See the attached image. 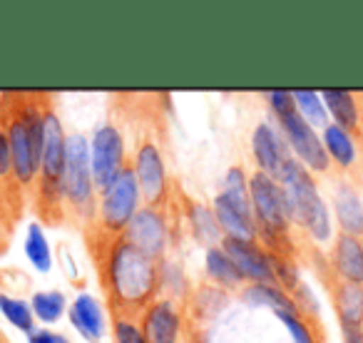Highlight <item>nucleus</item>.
Here are the masks:
<instances>
[{
	"label": "nucleus",
	"mask_w": 363,
	"mask_h": 343,
	"mask_svg": "<svg viewBox=\"0 0 363 343\" xmlns=\"http://www.w3.org/2000/svg\"><path fill=\"white\" fill-rule=\"evenodd\" d=\"M107 281H110L112 296L120 306H145L155 296L157 288L155 259L137 249L132 242L120 239L107 259Z\"/></svg>",
	"instance_id": "obj_1"
},
{
	"label": "nucleus",
	"mask_w": 363,
	"mask_h": 343,
	"mask_svg": "<svg viewBox=\"0 0 363 343\" xmlns=\"http://www.w3.org/2000/svg\"><path fill=\"white\" fill-rule=\"evenodd\" d=\"M277 182L281 184L284 197L289 202L291 222H298L303 229H308V234L316 242H328L333 232L331 212H328L326 202L318 194V187L313 182L311 172L298 159H289L284 164Z\"/></svg>",
	"instance_id": "obj_2"
},
{
	"label": "nucleus",
	"mask_w": 363,
	"mask_h": 343,
	"mask_svg": "<svg viewBox=\"0 0 363 343\" xmlns=\"http://www.w3.org/2000/svg\"><path fill=\"white\" fill-rule=\"evenodd\" d=\"M43 132L45 122L38 107H26L8 127V140L13 152V174L21 184H30L40 169L43 159Z\"/></svg>",
	"instance_id": "obj_3"
},
{
	"label": "nucleus",
	"mask_w": 363,
	"mask_h": 343,
	"mask_svg": "<svg viewBox=\"0 0 363 343\" xmlns=\"http://www.w3.org/2000/svg\"><path fill=\"white\" fill-rule=\"evenodd\" d=\"M249 197H252L257 232L272 244L281 239L286 234L289 224H291V212H289V202L284 197L281 184L264 172H257L249 179Z\"/></svg>",
	"instance_id": "obj_4"
},
{
	"label": "nucleus",
	"mask_w": 363,
	"mask_h": 343,
	"mask_svg": "<svg viewBox=\"0 0 363 343\" xmlns=\"http://www.w3.org/2000/svg\"><path fill=\"white\" fill-rule=\"evenodd\" d=\"M95 189L92 179V159H90V145L82 135L67 137L65 147V167L60 177V194L75 207H87Z\"/></svg>",
	"instance_id": "obj_5"
},
{
	"label": "nucleus",
	"mask_w": 363,
	"mask_h": 343,
	"mask_svg": "<svg viewBox=\"0 0 363 343\" xmlns=\"http://www.w3.org/2000/svg\"><path fill=\"white\" fill-rule=\"evenodd\" d=\"M102 222L110 232H120L127 229L130 222L135 219L137 199H140V184H137V174L132 167H125L120 172V177L102 189Z\"/></svg>",
	"instance_id": "obj_6"
},
{
	"label": "nucleus",
	"mask_w": 363,
	"mask_h": 343,
	"mask_svg": "<svg viewBox=\"0 0 363 343\" xmlns=\"http://www.w3.org/2000/svg\"><path fill=\"white\" fill-rule=\"evenodd\" d=\"M279 125H281V135H284V140H286V145L291 147V152L298 157V162H301L308 172L328 169L331 159H328V154H326L323 140L316 135V130L298 115V110L281 117Z\"/></svg>",
	"instance_id": "obj_7"
},
{
	"label": "nucleus",
	"mask_w": 363,
	"mask_h": 343,
	"mask_svg": "<svg viewBox=\"0 0 363 343\" xmlns=\"http://www.w3.org/2000/svg\"><path fill=\"white\" fill-rule=\"evenodd\" d=\"M90 159H92V179H95V187L107 189L117 177L125 159V152H122V135L117 127L102 125L100 130H95L92 135V147H90Z\"/></svg>",
	"instance_id": "obj_8"
},
{
	"label": "nucleus",
	"mask_w": 363,
	"mask_h": 343,
	"mask_svg": "<svg viewBox=\"0 0 363 343\" xmlns=\"http://www.w3.org/2000/svg\"><path fill=\"white\" fill-rule=\"evenodd\" d=\"M43 122H45V132H43V159H40L43 189H45V192H60L67 137H65V132H62V125L55 112H45Z\"/></svg>",
	"instance_id": "obj_9"
},
{
	"label": "nucleus",
	"mask_w": 363,
	"mask_h": 343,
	"mask_svg": "<svg viewBox=\"0 0 363 343\" xmlns=\"http://www.w3.org/2000/svg\"><path fill=\"white\" fill-rule=\"evenodd\" d=\"M222 249L237 264L244 279H252L254 283H274L277 286V276H274L272 269V254L262 252V247H257V242L227 237L222 242Z\"/></svg>",
	"instance_id": "obj_10"
},
{
	"label": "nucleus",
	"mask_w": 363,
	"mask_h": 343,
	"mask_svg": "<svg viewBox=\"0 0 363 343\" xmlns=\"http://www.w3.org/2000/svg\"><path fill=\"white\" fill-rule=\"evenodd\" d=\"M135 174H137V184H140V192L145 194L147 202L160 204L167 192V169H164V159H162V152L152 142H147V145H142L137 150Z\"/></svg>",
	"instance_id": "obj_11"
},
{
	"label": "nucleus",
	"mask_w": 363,
	"mask_h": 343,
	"mask_svg": "<svg viewBox=\"0 0 363 343\" xmlns=\"http://www.w3.org/2000/svg\"><path fill=\"white\" fill-rule=\"evenodd\" d=\"M252 150H254V157H257L259 172H264V174H269V177H274V179H279L284 164L291 159V157H289V145L284 142V135L274 130L272 125H267V122H262V125L254 130Z\"/></svg>",
	"instance_id": "obj_12"
},
{
	"label": "nucleus",
	"mask_w": 363,
	"mask_h": 343,
	"mask_svg": "<svg viewBox=\"0 0 363 343\" xmlns=\"http://www.w3.org/2000/svg\"><path fill=\"white\" fill-rule=\"evenodd\" d=\"M127 242H132L137 249H142V252L155 259L157 254L164 252V242H167L164 217L152 207L140 209L135 214V219L130 222V227H127Z\"/></svg>",
	"instance_id": "obj_13"
},
{
	"label": "nucleus",
	"mask_w": 363,
	"mask_h": 343,
	"mask_svg": "<svg viewBox=\"0 0 363 343\" xmlns=\"http://www.w3.org/2000/svg\"><path fill=\"white\" fill-rule=\"evenodd\" d=\"M142 333L147 343H177L179 313L172 301H155L142 318Z\"/></svg>",
	"instance_id": "obj_14"
},
{
	"label": "nucleus",
	"mask_w": 363,
	"mask_h": 343,
	"mask_svg": "<svg viewBox=\"0 0 363 343\" xmlns=\"http://www.w3.org/2000/svg\"><path fill=\"white\" fill-rule=\"evenodd\" d=\"M70 321L82 336L90 343H97L105 333V318H102V308L95 296L90 293H80L70 306Z\"/></svg>",
	"instance_id": "obj_15"
},
{
	"label": "nucleus",
	"mask_w": 363,
	"mask_h": 343,
	"mask_svg": "<svg viewBox=\"0 0 363 343\" xmlns=\"http://www.w3.org/2000/svg\"><path fill=\"white\" fill-rule=\"evenodd\" d=\"M333 264H336V271L346 279V283L363 286V244L356 237L341 234L336 239Z\"/></svg>",
	"instance_id": "obj_16"
},
{
	"label": "nucleus",
	"mask_w": 363,
	"mask_h": 343,
	"mask_svg": "<svg viewBox=\"0 0 363 343\" xmlns=\"http://www.w3.org/2000/svg\"><path fill=\"white\" fill-rule=\"evenodd\" d=\"M336 202V219L341 224V232L348 237H363V202L351 187L341 184L333 197Z\"/></svg>",
	"instance_id": "obj_17"
},
{
	"label": "nucleus",
	"mask_w": 363,
	"mask_h": 343,
	"mask_svg": "<svg viewBox=\"0 0 363 343\" xmlns=\"http://www.w3.org/2000/svg\"><path fill=\"white\" fill-rule=\"evenodd\" d=\"M214 217H217L219 227L222 232H227V237H234V239H247V242H254L257 239V224L254 219H247L244 214H239L227 199L219 194L214 199Z\"/></svg>",
	"instance_id": "obj_18"
},
{
	"label": "nucleus",
	"mask_w": 363,
	"mask_h": 343,
	"mask_svg": "<svg viewBox=\"0 0 363 343\" xmlns=\"http://www.w3.org/2000/svg\"><path fill=\"white\" fill-rule=\"evenodd\" d=\"M321 100L326 105V112L333 117V125L343 127L346 132L356 130L358 125V105L356 97L348 90H323Z\"/></svg>",
	"instance_id": "obj_19"
},
{
	"label": "nucleus",
	"mask_w": 363,
	"mask_h": 343,
	"mask_svg": "<svg viewBox=\"0 0 363 343\" xmlns=\"http://www.w3.org/2000/svg\"><path fill=\"white\" fill-rule=\"evenodd\" d=\"M321 140H323V147H326L328 159H333L336 164L351 167L353 162H356V145H353V137H351V132H346L343 127L328 122V125L323 127Z\"/></svg>",
	"instance_id": "obj_20"
},
{
	"label": "nucleus",
	"mask_w": 363,
	"mask_h": 343,
	"mask_svg": "<svg viewBox=\"0 0 363 343\" xmlns=\"http://www.w3.org/2000/svg\"><path fill=\"white\" fill-rule=\"evenodd\" d=\"M222 197L237 209L239 214H244L247 219H254L252 212V197H249V182L244 177V169L242 167H232L227 172V177H224V192ZM257 224V222H254Z\"/></svg>",
	"instance_id": "obj_21"
},
{
	"label": "nucleus",
	"mask_w": 363,
	"mask_h": 343,
	"mask_svg": "<svg viewBox=\"0 0 363 343\" xmlns=\"http://www.w3.org/2000/svg\"><path fill=\"white\" fill-rule=\"evenodd\" d=\"M247 301L254 306H269L277 313H296L294 298L274 283H252L247 288Z\"/></svg>",
	"instance_id": "obj_22"
},
{
	"label": "nucleus",
	"mask_w": 363,
	"mask_h": 343,
	"mask_svg": "<svg viewBox=\"0 0 363 343\" xmlns=\"http://www.w3.org/2000/svg\"><path fill=\"white\" fill-rule=\"evenodd\" d=\"M336 308L341 323H356L363 326V286L343 281L336 291Z\"/></svg>",
	"instance_id": "obj_23"
},
{
	"label": "nucleus",
	"mask_w": 363,
	"mask_h": 343,
	"mask_svg": "<svg viewBox=\"0 0 363 343\" xmlns=\"http://www.w3.org/2000/svg\"><path fill=\"white\" fill-rule=\"evenodd\" d=\"M207 274L222 286H239L244 281L242 271L237 269V264L224 254V249L212 247L207 252Z\"/></svg>",
	"instance_id": "obj_24"
},
{
	"label": "nucleus",
	"mask_w": 363,
	"mask_h": 343,
	"mask_svg": "<svg viewBox=\"0 0 363 343\" xmlns=\"http://www.w3.org/2000/svg\"><path fill=\"white\" fill-rule=\"evenodd\" d=\"M294 100H296V110L308 125L316 130V127L328 125V112L326 105L321 100V92L313 90H294Z\"/></svg>",
	"instance_id": "obj_25"
},
{
	"label": "nucleus",
	"mask_w": 363,
	"mask_h": 343,
	"mask_svg": "<svg viewBox=\"0 0 363 343\" xmlns=\"http://www.w3.org/2000/svg\"><path fill=\"white\" fill-rule=\"evenodd\" d=\"M26 254L30 259V264L38 271H50L52 266V257H50V247H48V239L43 234V229L38 224H30L28 229V239H26Z\"/></svg>",
	"instance_id": "obj_26"
},
{
	"label": "nucleus",
	"mask_w": 363,
	"mask_h": 343,
	"mask_svg": "<svg viewBox=\"0 0 363 343\" xmlns=\"http://www.w3.org/2000/svg\"><path fill=\"white\" fill-rule=\"evenodd\" d=\"M189 219H192V229H194V234H197L199 242L214 244L219 239L222 227H219L217 217H214V209H207V207H202V204H192Z\"/></svg>",
	"instance_id": "obj_27"
},
{
	"label": "nucleus",
	"mask_w": 363,
	"mask_h": 343,
	"mask_svg": "<svg viewBox=\"0 0 363 343\" xmlns=\"http://www.w3.org/2000/svg\"><path fill=\"white\" fill-rule=\"evenodd\" d=\"M65 311V296L60 291H40L33 296V313L43 323H55Z\"/></svg>",
	"instance_id": "obj_28"
},
{
	"label": "nucleus",
	"mask_w": 363,
	"mask_h": 343,
	"mask_svg": "<svg viewBox=\"0 0 363 343\" xmlns=\"http://www.w3.org/2000/svg\"><path fill=\"white\" fill-rule=\"evenodd\" d=\"M0 311H3V316L16 328L33 333V326H35V321H33V306H28L26 301L13 296H0Z\"/></svg>",
	"instance_id": "obj_29"
},
{
	"label": "nucleus",
	"mask_w": 363,
	"mask_h": 343,
	"mask_svg": "<svg viewBox=\"0 0 363 343\" xmlns=\"http://www.w3.org/2000/svg\"><path fill=\"white\" fill-rule=\"evenodd\" d=\"M279 318L284 321V326L289 328V333H291L294 343H316L313 341V333L308 331L306 323L298 318V313H277Z\"/></svg>",
	"instance_id": "obj_30"
},
{
	"label": "nucleus",
	"mask_w": 363,
	"mask_h": 343,
	"mask_svg": "<svg viewBox=\"0 0 363 343\" xmlns=\"http://www.w3.org/2000/svg\"><path fill=\"white\" fill-rule=\"evenodd\" d=\"M269 105H272L274 115L281 120V117L296 112V100H294L291 90H272L269 92Z\"/></svg>",
	"instance_id": "obj_31"
},
{
	"label": "nucleus",
	"mask_w": 363,
	"mask_h": 343,
	"mask_svg": "<svg viewBox=\"0 0 363 343\" xmlns=\"http://www.w3.org/2000/svg\"><path fill=\"white\" fill-rule=\"evenodd\" d=\"M272 269H274V276H277V283L286 288H296L298 286V274L286 259H279V257H272Z\"/></svg>",
	"instance_id": "obj_32"
},
{
	"label": "nucleus",
	"mask_w": 363,
	"mask_h": 343,
	"mask_svg": "<svg viewBox=\"0 0 363 343\" xmlns=\"http://www.w3.org/2000/svg\"><path fill=\"white\" fill-rule=\"evenodd\" d=\"M115 341L117 343H147V338H145V333H142V328H137L135 323L120 318V321H115Z\"/></svg>",
	"instance_id": "obj_33"
},
{
	"label": "nucleus",
	"mask_w": 363,
	"mask_h": 343,
	"mask_svg": "<svg viewBox=\"0 0 363 343\" xmlns=\"http://www.w3.org/2000/svg\"><path fill=\"white\" fill-rule=\"evenodd\" d=\"M13 172V152H11V140L8 132L0 130V177H8Z\"/></svg>",
	"instance_id": "obj_34"
},
{
	"label": "nucleus",
	"mask_w": 363,
	"mask_h": 343,
	"mask_svg": "<svg viewBox=\"0 0 363 343\" xmlns=\"http://www.w3.org/2000/svg\"><path fill=\"white\" fill-rule=\"evenodd\" d=\"M341 331H343V343H363V326L341 323Z\"/></svg>",
	"instance_id": "obj_35"
},
{
	"label": "nucleus",
	"mask_w": 363,
	"mask_h": 343,
	"mask_svg": "<svg viewBox=\"0 0 363 343\" xmlns=\"http://www.w3.org/2000/svg\"><path fill=\"white\" fill-rule=\"evenodd\" d=\"M28 343H67V341L50 331H33L30 336H28Z\"/></svg>",
	"instance_id": "obj_36"
}]
</instances>
